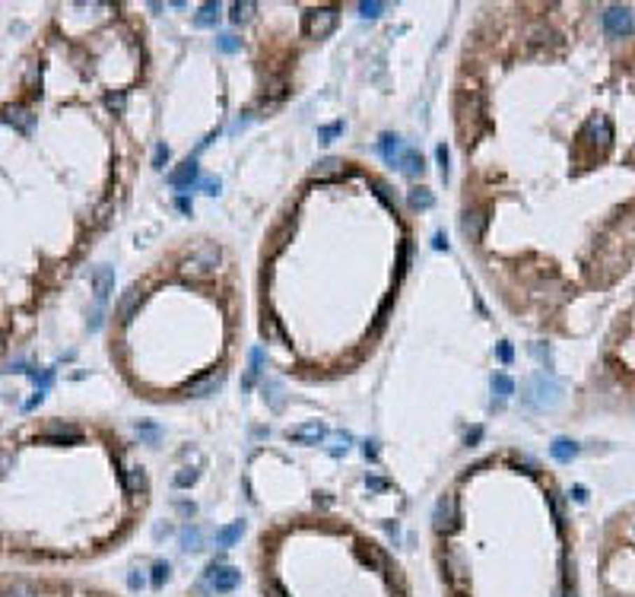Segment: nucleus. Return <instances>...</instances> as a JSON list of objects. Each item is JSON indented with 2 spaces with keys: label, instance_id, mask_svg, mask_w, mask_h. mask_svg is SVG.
<instances>
[{
  "label": "nucleus",
  "instance_id": "1",
  "mask_svg": "<svg viewBox=\"0 0 635 597\" xmlns=\"http://www.w3.org/2000/svg\"><path fill=\"white\" fill-rule=\"evenodd\" d=\"M562 400V385L550 375H534L525 385V404L531 410H552Z\"/></svg>",
  "mask_w": 635,
  "mask_h": 597
},
{
  "label": "nucleus",
  "instance_id": "2",
  "mask_svg": "<svg viewBox=\"0 0 635 597\" xmlns=\"http://www.w3.org/2000/svg\"><path fill=\"white\" fill-rule=\"evenodd\" d=\"M216 264H220V245H213V241H204V245H197L191 254L185 258V274L187 276H207L216 270Z\"/></svg>",
  "mask_w": 635,
  "mask_h": 597
},
{
  "label": "nucleus",
  "instance_id": "3",
  "mask_svg": "<svg viewBox=\"0 0 635 597\" xmlns=\"http://www.w3.org/2000/svg\"><path fill=\"white\" fill-rule=\"evenodd\" d=\"M337 20H340L337 7H318V10H308V13H305L302 29H305V35H311V38H324V35H331L334 29H337Z\"/></svg>",
  "mask_w": 635,
  "mask_h": 597
},
{
  "label": "nucleus",
  "instance_id": "4",
  "mask_svg": "<svg viewBox=\"0 0 635 597\" xmlns=\"http://www.w3.org/2000/svg\"><path fill=\"white\" fill-rule=\"evenodd\" d=\"M578 140H585V143H601V150H607L610 140H613V127H610V121L604 115H594L585 121V127L578 131Z\"/></svg>",
  "mask_w": 635,
  "mask_h": 597
},
{
  "label": "nucleus",
  "instance_id": "5",
  "mask_svg": "<svg viewBox=\"0 0 635 597\" xmlns=\"http://www.w3.org/2000/svg\"><path fill=\"white\" fill-rule=\"evenodd\" d=\"M604 29H607V35H613V38L629 35L635 29L632 10H629V7H610L607 13H604Z\"/></svg>",
  "mask_w": 635,
  "mask_h": 597
},
{
  "label": "nucleus",
  "instance_id": "6",
  "mask_svg": "<svg viewBox=\"0 0 635 597\" xmlns=\"http://www.w3.org/2000/svg\"><path fill=\"white\" fill-rule=\"evenodd\" d=\"M286 435H290L292 442H299V445H318V442L327 435V426L321 423V419H308V423L292 426Z\"/></svg>",
  "mask_w": 635,
  "mask_h": 597
},
{
  "label": "nucleus",
  "instance_id": "7",
  "mask_svg": "<svg viewBox=\"0 0 635 597\" xmlns=\"http://www.w3.org/2000/svg\"><path fill=\"white\" fill-rule=\"evenodd\" d=\"M238 569H232V566H210L207 569V582H210V588L213 591H222V594H226V591H232L235 584H238Z\"/></svg>",
  "mask_w": 635,
  "mask_h": 597
},
{
  "label": "nucleus",
  "instance_id": "8",
  "mask_svg": "<svg viewBox=\"0 0 635 597\" xmlns=\"http://www.w3.org/2000/svg\"><path fill=\"white\" fill-rule=\"evenodd\" d=\"M483 229H486V213L483 210H464V216H461V232H464V239L470 241V245H476V241L483 239Z\"/></svg>",
  "mask_w": 635,
  "mask_h": 597
},
{
  "label": "nucleus",
  "instance_id": "9",
  "mask_svg": "<svg viewBox=\"0 0 635 597\" xmlns=\"http://www.w3.org/2000/svg\"><path fill=\"white\" fill-rule=\"evenodd\" d=\"M143 302H146V289L143 286H131L124 295H121V302H117V318L127 324L140 311V305H143Z\"/></svg>",
  "mask_w": 635,
  "mask_h": 597
},
{
  "label": "nucleus",
  "instance_id": "10",
  "mask_svg": "<svg viewBox=\"0 0 635 597\" xmlns=\"http://www.w3.org/2000/svg\"><path fill=\"white\" fill-rule=\"evenodd\" d=\"M457 524V499L451 493H445L435 505V528L438 531H451Z\"/></svg>",
  "mask_w": 635,
  "mask_h": 597
},
{
  "label": "nucleus",
  "instance_id": "11",
  "mask_svg": "<svg viewBox=\"0 0 635 597\" xmlns=\"http://www.w3.org/2000/svg\"><path fill=\"white\" fill-rule=\"evenodd\" d=\"M92 289H96V305H105V299L115 293V270L111 267L92 270Z\"/></svg>",
  "mask_w": 635,
  "mask_h": 597
},
{
  "label": "nucleus",
  "instance_id": "12",
  "mask_svg": "<svg viewBox=\"0 0 635 597\" xmlns=\"http://www.w3.org/2000/svg\"><path fill=\"white\" fill-rule=\"evenodd\" d=\"M404 153H407V146H404V140L397 137V134H385V137L378 140V156L385 159L387 165H397Z\"/></svg>",
  "mask_w": 635,
  "mask_h": 597
},
{
  "label": "nucleus",
  "instance_id": "13",
  "mask_svg": "<svg viewBox=\"0 0 635 597\" xmlns=\"http://www.w3.org/2000/svg\"><path fill=\"white\" fill-rule=\"evenodd\" d=\"M222 381H226V375H207V378H201V381H191V385L185 388V394L187 398H210V394H216L222 388Z\"/></svg>",
  "mask_w": 635,
  "mask_h": 597
},
{
  "label": "nucleus",
  "instance_id": "14",
  "mask_svg": "<svg viewBox=\"0 0 635 597\" xmlns=\"http://www.w3.org/2000/svg\"><path fill=\"white\" fill-rule=\"evenodd\" d=\"M197 178H201V165L194 162V159H187V162H181L175 172H169V181H172L175 188H191Z\"/></svg>",
  "mask_w": 635,
  "mask_h": 597
},
{
  "label": "nucleus",
  "instance_id": "15",
  "mask_svg": "<svg viewBox=\"0 0 635 597\" xmlns=\"http://www.w3.org/2000/svg\"><path fill=\"white\" fill-rule=\"evenodd\" d=\"M445 572H448V578L457 584V591L467 588V563H464L461 553H451V556L445 559Z\"/></svg>",
  "mask_w": 635,
  "mask_h": 597
},
{
  "label": "nucleus",
  "instance_id": "16",
  "mask_svg": "<svg viewBox=\"0 0 635 597\" xmlns=\"http://www.w3.org/2000/svg\"><path fill=\"white\" fill-rule=\"evenodd\" d=\"M264 398H267V404H270V410H283L286 407V388H283V381H276V378H267L264 381Z\"/></svg>",
  "mask_w": 635,
  "mask_h": 597
},
{
  "label": "nucleus",
  "instance_id": "17",
  "mask_svg": "<svg viewBox=\"0 0 635 597\" xmlns=\"http://www.w3.org/2000/svg\"><path fill=\"white\" fill-rule=\"evenodd\" d=\"M3 121L13 124V127H20L22 134H29V131H32L35 115H32V111H26V108H20V105H10V108H3Z\"/></svg>",
  "mask_w": 635,
  "mask_h": 597
},
{
  "label": "nucleus",
  "instance_id": "18",
  "mask_svg": "<svg viewBox=\"0 0 635 597\" xmlns=\"http://www.w3.org/2000/svg\"><path fill=\"white\" fill-rule=\"evenodd\" d=\"M222 16V3H216V0H210V3H204L201 10H197V16H194V26L197 29H210L216 26Z\"/></svg>",
  "mask_w": 635,
  "mask_h": 597
},
{
  "label": "nucleus",
  "instance_id": "19",
  "mask_svg": "<svg viewBox=\"0 0 635 597\" xmlns=\"http://www.w3.org/2000/svg\"><path fill=\"white\" fill-rule=\"evenodd\" d=\"M397 165H401V172L407 175V178H420L422 169H426V165H422V153L420 150H407Z\"/></svg>",
  "mask_w": 635,
  "mask_h": 597
},
{
  "label": "nucleus",
  "instance_id": "20",
  "mask_svg": "<svg viewBox=\"0 0 635 597\" xmlns=\"http://www.w3.org/2000/svg\"><path fill=\"white\" fill-rule=\"evenodd\" d=\"M242 534H245V521H235V524H229V528H220L216 531V547H222V549L235 547V543L242 540Z\"/></svg>",
  "mask_w": 635,
  "mask_h": 597
},
{
  "label": "nucleus",
  "instance_id": "21",
  "mask_svg": "<svg viewBox=\"0 0 635 597\" xmlns=\"http://www.w3.org/2000/svg\"><path fill=\"white\" fill-rule=\"evenodd\" d=\"M550 454L559 461V464H569L572 458H578V445H575L572 439H556L550 445Z\"/></svg>",
  "mask_w": 635,
  "mask_h": 597
},
{
  "label": "nucleus",
  "instance_id": "22",
  "mask_svg": "<svg viewBox=\"0 0 635 597\" xmlns=\"http://www.w3.org/2000/svg\"><path fill=\"white\" fill-rule=\"evenodd\" d=\"M490 388H492V394H496L499 404H502V400H508L511 394H515V381H511L508 375H502V372H499V375H492Z\"/></svg>",
  "mask_w": 635,
  "mask_h": 597
},
{
  "label": "nucleus",
  "instance_id": "23",
  "mask_svg": "<svg viewBox=\"0 0 635 597\" xmlns=\"http://www.w3.org/2000/svg\"><path fill=\"white\" fill-rule=\"evenodd\" d=\"M146 486H150V483H146L143 467H131V470H127V489H131L134 496H143Z\"/></svg>",
  "mask_w": 635,
  "mask_h": 597
},
{
  "label": "nucleus",
  "instance_id": "24",
  "mask_svg": "<svg viewBox=\"0 0 635 597\" xmlns=\"http://www.w3.org/2000/svg\"><path fill=\"white\" fill-rule=\"evenodd\" d=\"M42 442H51V445H70V442H80V433H76V429H55V433H45Z\"/></svg>",
  "mask_w": 635,
  "mask_h": 597
},
{
  "label": "nucleus",
  "instance_id": "25",
  "mask_svg": "<svg viewBox=\"0 0 635 597\" xmlns=\"http://www.w3.org/2000/svg\"><path fill=\"white\" fill-rule=\"evenodd\" d=\"M432 204H435V197H432L429 188H413V191H410V206H413V210H429Z\"/></svg>",
  "mask_w": 635,
  "mask_h": 597
},
{
  "label": "nucleus",
  "instance_id": "26",
  "mask_svg": "<svg viewBox=\"0 0 635 597\" xmlns=\"http://www.w3.org/2000/svg\"><path fill=\"white\" fill-rule=\"evenodd\" d=\"M251 16H255V3H251V0H238V3H232V22H235V26L248 22Z\"/></svg>",
  "mask_w": 635,
  "mask_h": 597
},
{
  "label": "nucleus",
  "instance_id": "27",
  "mask_svg": "<svg viewBox=\"0 0 635 597\" xmlns=\"http://www.w3.org/2000/svg\"><path fill=\"white\" fill-rule=\"evenodd\" d=\"M340 165H343V162H340V159H321V162H318L315 165V178H331V175H337L340 172Z\"/></svg>",
  "mask_w": 635,
  "mask_h": 597
},
{
  "label": "nucleus",
  "instance_id": "28",
  "mask_svg": "<svg viewBox=\"0 0 635 597\" xmlns=\"http://www.w3.org/2000/svg\"><path fill=\"white\" fill-rule=\"evenodd\" d=\"M261 372H264V353L261 350H251V369H248V378H245V388L255 385Z\"/></svg>",
  "mask_w": 635,
  "mask_h": 597
},
{
  "label": "nucleus",
  "instance_id": "29",
  "mask_svg": "<svg viewBox=\"0 0 635 597\" xmlns=\"http://www.w3.org/2000/svg\"><path fill=\"white\" fill-rule=\"evenodd\" d=\"M181 547H185V549H201V531H197V528L181 531Z\"/></svg>",
  "mask_w": 635,
  "mask_h": 597
},
{
  "label": "nucleus",
  "instance_id": "30",
  "mask_svg": "<svg viewBox=\"0 0 635 597\" xmlns=\"http://www.w3.org/2000/svg\"><path fill=\"white\" fill-rule=\"evenodd\" d=\"M216 48L226 51V55H235V51L242 48V41L235 38V35H216Z\"/></svg>",
  "mask_w": 635,
  "mask_h": 597
},
{
  "label": "nucleus",
  "instance_id": "31",
  "mask_svg": "<svg viewBox=\"0 0 635 597\" xmlns=\"http://www.w3.org/2000/svg\"><path fill=\"white\" fill-rule=\"evenodd\" d=\"M385 10H387V3H375V0H372V3H369V0H366V3H359V13L366 16V20H375V16H381Z\"/></svg>",
  "mask_w": 635,
  "mask_h": 597
},
{
  "label": "nucleus",
  "instance_id": "32",
  "mask_svg": "<svg viewBox=\"0 0 635 597\" xmlns=\"http://www.w3.org/2000/svg\"><path fill=\"white\" fill-rule=\"evenodd\" d=\"M194 480H197V470L194 467H181L178 474H175V486H191Z\"/></svg>",
  "mask_w": 635,
  "mask_h": 597
},
{
  "label": "nucleus",
  "instance_id": "33",
  "mask_svg": "<svg viewBox=\"0 0 635 597\" xmlns=\"http://www.w3.org/2000/svg\"><path fill=\"white\" fill-rule=\"evenodd\" d=\"M435 159H438V172H442V178H448V146L445 143L435 146Z\"/></svg>",
  "mask_w": 635,
  "mask_h": 597
},
{
  "label": "nucleus",
  "instance_id": "34",
  "mask_svg": "<svg viewBox=\"0 0 635 597\" xmlns=\"http://www.w3.org/2000/svg\"><path fill=\"white\" fill-rule=\"evenodd\" d=\"M166 582H169V563H156V569H152V584L162 588Z\"/></svg>",
  "mask_w": 635,
  "mask_h": 597
},
{
  "label": "nucleus",
  "instance_id": "35",
  "mask_svg": "<svg viewBox=\"0 0 635 597\" xmlns=\"http://www.w3.org/2000/svg\"><path fill=\"white\" fill-rule=\"evenodd\" d=\"M340 131H343V121H337V124H327V127H321V131H318V137L324 140V143H331V137H337Z\"/></svg>",
  "mask_w": 635,
  "mask_h": 597
},
{
  "label": "nucleus",
  "instance_id": "36",
  "mask_svg": "<svg viewBox=\"0 0 635 597\" xmlns=\"http://www.w3.org/2000/svg\"><path fill=\"white\" fill-rule=\"evenodd\" d=\"M166 162H169V146H166V143H159L156 153H152V165H156V169H162Z\"/></svg>",
  "mask_w": 635,
  "mask_h": 597
},
{
  "label": "nucleus",
  "instance_id": "37",
  "mask_svg": "<svg viewBox=\"0 0 635 597\" xmlns=\"http://www.w3.org/2000/svg\"><path fill=\"white\" fill-rule=\"evenodd\" d=\"M375 194H378V197H381V200H385V204H387V206H394V197H391V188H387V185H381V181H378V185H375Z\"/></svg>",
  "mask_w": 635,
  "mask_h": 597
},
{
  "label": "nucleus",
  "instance_id": "38",
  "mask_svg": "<svg viewBox=\"0 0 635 597\" xmlns=\"http://www.w3.org/2000/svg\"><path fill=\"white\" fill-rule=\"evenodd\" d=\"M201 188H204V194H220V178H204L201 181Z\"/></svg>",
  "mask_w": 635,
  "mask_h": 597
},
{
  "label": "nucleus",
  "instance_id": "39",
  "mask_svg": "<svg viewBox=\"0 0 635 597\" xmlns=\"http://www.w3.org/2000/svg\"><path fill=\"white\" fill-rule=\"evenodd\" d=\"M267 597H290V594H286V588L280 582H270L267 584Z\"/></svg>",
  "mask_w": 635,
  "mask_h": 597
},
{
  "label": "nucleus",
  "instance_id": "40",
  "mask_svg": "<svg viewBox=\"0 0 635 597\" xmlns=\"http://www.w3.org/2000/svg\"><path fill=\"white\" fill-rule=\"evenodd\" d=\"M264 334L273 337V340H280V330H276V321H273V318H267V321H264Z\"/></svg>",
  "mask_w": 635,
  "mask_h": 597
},
{
  "label": "nucleus",
  "instance_id": "41",
  "mask_svg": "<svg viewBox=\"0 0 635 597\" xmlns=\"http://www.w3.org/2000/svg\"><path fill=\"white\" fill-rule=\"evenodd\" d=\"M432 248H438V251L445 248V251H448V239H445V232H435L432 235Z\"/></svg>",
  "mask_w": 635,
  "mask_h": 597
},
{
  "label": "nucleus",
  "instance_id": "42",
  "mask_svg": "<svg viewBox=\"0 0 635 597\" xmlns=\"http://www.w3.org/2000/svg\"><path fill=\"white\" fill-rule=\"evenodd\" d=\"M499 359H502V363H511V346L508 344H499Z\"/></svg>",
  "mask_w": 635,
  "mask_h": 597
},
{
  "label": "nucleus",
  "instance_id": "43",
  "mask_svg": "<svg viewBox=\"0 0 635 597\" xmlns=\"http://www.w3.org/2000/svg\"><path fill=\"white\" fill-rule=\"evenodd\" d=\"M108 105L121 111V108H124V96H108Z\"/></svg>",
  "mask_w": 635,
  "mask_h": 597
},
{
  "label": "nucleus",
  "instance_id": "44",
  "mask_svg": "<svg viewBox=\"0 0 635 597\" xmlns=\"http://www.w3.org/2000/svg\"><path fill=\"white\" fill-rule=\"evenodd\" d=\"M480 435H483V429H473V433H467V445H476V442H480Z\"/></svg>",
  "mask_w": 635,
  "mask_h": 597
},
{
  "label": "nucleus",
  "instance_id": "45",
  "mask_svg": "<svg viewBox=\"0 0 635 597\" xmlns=\"http://www.w3.org/2000/svg\"><path fill=\"white\" fill-rule=\"evenodd\" d=\"M175 204H178V210H181V213H191V200H187V197H178Z\"/></svg>",
  "mask_w": 635,
  "mask_h": 597
},
{
  "label": "nucleus",
  "instance_id": "46",
  "mask_svg": "<svg viewBox=\"0 0 635 597\" xmlns=\"http://www.w3.org/2000/svg\"><path fill=\"white\" fill-rule=\"evenodd\" d=\"M127 582H131V588H140V584H143V575H137V572H131V578H127Z\"/></svg>",
  "mask_w": 635,
  "mask_h": 597
},
{
  "label": "nucleus",
  "instance_id": "47",
  "mask_svg": "<svg viewBox=\"0 0 635 597\" xmlns=\"http://www.w3.org/2000/svg\"><path fill=\"white\" fill-rule=\"evenodd\" d=\"M375 454H378V451H375V442H369V445H366V458H375Z\"/></svg>",
  "mask_w": 635,
  "mask_h": 597
}]
</instances>
